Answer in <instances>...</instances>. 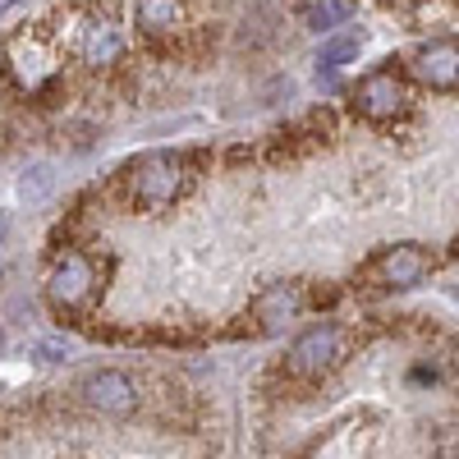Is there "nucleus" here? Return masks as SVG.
Instances as JSON below:
<instances>
[{
	"instance_id": "nucleus-1",
	"label": "nucleus",
	"mask_w": 459,
	"mask_h": 459,
	"mask_svg": "<svg viewBox=\"0 0 459 459\" xmlns=\"http://www.w3.org/2000/svg\"><path fill=\"white\" fill-rule=\"evenodd\" d=\"M129 188L143 207H170L184 194V161L175 152H143L129 166Z\"/></svg>"
},
{
	"instance_id": "nucleus-2",
	"label": "nucleus",
	"mask_w": 459,
	"mask_h": 459,
	"mask_svg": "<svg viewBox=\"0 0 459 459\" xmlns=\"http://www.w3.org/2000/svg\"><path fill=\"white\" fill-rule=\"evenodd\" d=\"M335 359H340V331L331 322L326 326H308L290 344V372H299V377H322Z\"/></svg>"
},
{
	"instance_id": "nucleus-3",
	"label": "nucleus",
	"mask_w": 459,
	"mask_h": 459,
	"mask_svg": "<svg viewBox=\"0 0 459 459\" xmlns=\"http://www.w3.org/2000/svg\"><path fill=\"white\" fill-rule=\"evenodd\" d=\"M409 74L418 83H428L437 92L459 88V42H432V47H418L409 56Z\"/></svg>"
},
{
	"instance_id": "nucleus-4",
	"label": "nucleus",
	"mask_w": 459,
	"mask_h": 459,
	"mask_svg": "<svg viewBox=\"0 0 459 459\" xmlns=\"http://www.w3.org/2000/svg\"><path fill=\"white\" fill-rule=\"evenodd\" d=\"M377 281L381 285H391V290H409V285H418L428 272H432V257H428V248L423 244H395V248H386L377 257Z\"/></svg>"
},
{
	"instance_id": "nucleus-5",
	"label": "nucleus",
	"mask_w": 459,
	"mask_h": 459,
	"mask_svg": "<svg viewBox=\"0 0 459 459\" xmlns=\"http://www.w3.org/2000/svg\"><path fill=\"white\" fill-rule=\"evenodd\" d=\"M354 110L368 115V120H391V115L404 110V83L391 69H377L354 88Z\"/></svg>"
},
{
	"instance_id": "nucleus-6",
	"label": "nucleus",
	"mask_w": 459,
	"mask_h": 459,
	"mask_svg": "<svg viewBox=\"0 0 459 459\" xmlns=\"http://www.w3.org/2000/svg\"><path fill=\"white\" fill-rule=\"evenodd\" d=\"M83 400L101 413H115V418H125L138 409V386L125 377V372H115V368H101L83 381Z\"/></svg>"
},
{
	"instance_id": "nucleus-7",
	"label": "nucleus",
	"mask_w": 459,
	"mask_h": 459,
	"mask_svg": "<svg viewBox=\"0 0 459 459\" xmlns=\"http://www.w3.org/2000/svg\"><path fill=\"white\" fill-rule=\"evenodd\" d=\"M56 308H79V303L92 294V266L83 253H65L51 272V285H47Z\"/></svg>"
},
{
	"instance_id": "nucleus-8",
	"label": "nucleus",
	"mask_w": 459,
	"mask_h": 459,
	"mask_svg": "<svg viewBox=\"0 0 459 459\" xmlns=\"http://www.w3.org/2000/svg\"><path fill=\"white\" fill-rule=\"evenodd\" d=\"M299 303H303L299 285H276V290H266V294L257 299V317H262L266 331H276L281 322H290V317L299 313Z\"/></svg>"
},
{
	"instance_id": "nucleus-9",
	"label": "nucleus",
	"mask_w": 459,
	"mask_h": 459,
	"mask_svg": "<svg viewBox=\"0 0 459 459\" xmlns=\"http://www.w3.org/2000/svg\"><path fill=\"white\" fill-rule=\"evenodd\" d=\"M115 56H120V32H115L110 23H88V32H83V60L88 65H110Z\"/></svg>"
},
{
	"instance_id": "nucleus-10",
	"label": "nucleus",
	"mask_w": 459,
	"mask_h": 459,
	"mask_svg": "<svg viewBox=\"0 0 459 459\" xmlns=\"http://www.w3.org/2000/svg\"><path fill=\"white\" fill-rule=\"evenodd\" d=\"M184 14V0H138V23L147 32H170Z\"/></svg>"
},
{
	"instance_id": "nucleus-11",
	"label": "nucleus",
	"mask_w": 459,
	"mask_h": 459,
	"mask_svg": "<svg viewBox=\"0 0 459 459\" xmlns=\"http://www.w3.org/2000/svg\"><path fill=\"white\" fill-rule=\"evenodd\" d=\"M359 51H363V32L359 28H344V32H335V37H326V42H322V65L326 69H340V65H350Z\"/></svg>"
},
{
	"instance_id": "nucleus-12",
	"label": "nucleus",
	"mask_w": 459,
	"mask_h": 459,
	"mask_svg": "<svg viewBox=\"0 0 459 459\" xmlns=\"http://www.w3.org/2000/svg\"><path fill=\"white\" fill-rule=\"evenodd\" d=\"M51 184H56L51 166H32V170L23 175V184H19V188H23V198H28V203H42V198L51 194Z\"/></svg>"
},
{
	"instance_id": "nucleus-13",
	"label": "nucleus",
	"mask_w": 459,
	"mask_h": 459,
	"mask_svg": "<svg viewBox=\"0 0 459 459\" xmlns=\"http://www.w3.org/2000/svg\"><path fill=\"white\" fill-rule=\"evenodd\" d=\"M344 14H350V5H344V0H317V5H313V28H331V23H340Z\"/></svg>"
},
{
	"instance_id": "nucleus-14",
	"label": "nucleus",
	"mask_w": 459,
	"mask_h": 459,
	"mask_svg": "<svg viewBox=\"0 0 459 459\" xmlns=\"http://www.w3.org/2000/svg\"><path fill=\"white\" fill-rule=\"evenodd\" d=\"M69 354H74V344H69L65 335H51V340L37 344V359H42V363H60V359H69Z\"/></svg>"
},
{
	"instance_id": "nucleus-15",
	"label": "nucleus",
	"mask_w": 459,
	"mask_h": 459,
	"mask_svg": "<svg viewBox=\"0 0 459 459\" xmlns=\"http://www.w3.org/2000/svg\"><path fill=\"white\" fill-rule=\"evenodd\" d=\"M450 253H455V257H459V239H455V248H450Z\"/></svg>"
}]
</instances>
